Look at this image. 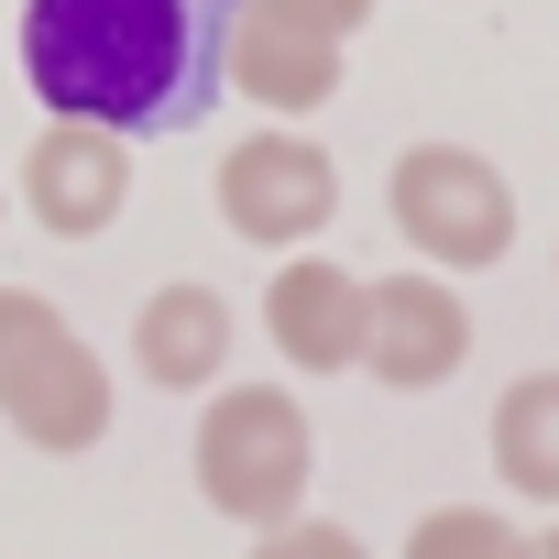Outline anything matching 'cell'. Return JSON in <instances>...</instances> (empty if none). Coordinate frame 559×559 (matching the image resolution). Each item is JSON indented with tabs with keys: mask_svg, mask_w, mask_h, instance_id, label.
<instances>
[{
	"mask_svg": "<svg viewBox=\"0 0 559 559\" xmlns=\"http://www.w3.org/2000/svg\"><path fill=\"white\" fill-rule=\"evenodd\" d=\"M230 0H23V78L56 121L176 132L219 78Z\"/></svg>",
	"mask_w": 559,
	"mask_h": 559,
	"instance_id": "1",
	"label": "cell"
},
{
	"mask_svg": "<svg viewBox=\"0 0 559 559\" xmlns=\"http://www.w3.org/2000/svg\"><path fill=\"white\" fill-rule=\"evenodd\" d=\"M308 472H319V439H308L297 395H274V384H219L209 395V417H198V493L230 526L308 515Z\"/></svg>",
	"mask_w": 559,
	"mask_h": 559,
	"instance_id": "2",
	"label": "cell"
},
{
	"mask_svg": "<svg viewBox=\"0 0 559 559\" xmlns=\"http://www.w3.org/2000/svg\"><path fill=\"white\" fill-rule=\"evenodd\" d=\"M384 209L439 274H483V263L515 252V187L472 143H406L395 176H384Z\"/></svg>",
	"mask_w": 559,
	"mask_h": 559,
	"instance_id": "3",
	"label": "cell"
},
{
	"mask_svg": "<svg viewBox=\"0 0 559 559\" xmlns=\"http://www.w3.org/2000/svg\"><path fill=\"white\" fill-rule=\"evenodd\" d=\"M219 219L263 252H297L308 230L341 219V165L308 143V132H241L219 154Z\"/></svg>",
	"mask_w": 559,
	"mask_h": 559,
	"instance_id": "4",
	"label": "cell"
},
{
	"mask_svg": "<svg viewBox=\"0 0 559 559\" xmlns=\"http://www.w3.org/2000/svg\"><path fill=\"white\" fill-rule=\"evenodd\" d=\"M472 362V308L450 297V274H384L362 286V373L395 395H428Z\"/></svg>",
	"mask_w": 559,
	"mask_h": 559,
	"instance_id": "5",
	"label": "cell"
},
{
	"mask_svg": "<svg viewBox=\"0 0 559 559\" xmlns=\"http://www.w3.org/2000/svg\"><path fill=\"white\" fill-rule=\"evenodd\" d=\"M121 198H132V154H121V132H99V121H56V132H34V154H23V209H34L56 241H99V230L121 219Z\"/></svg>",
	"mask_w": 559,
	"mask_h": 559,
	"instance_id": "6",
	"label": "cell"
},
{
	"mask_svg": "<svg viewBox=\"0 0 559 559\" xmlns=\"http://www.w3.org/2000/svg\"><path fill=\"white\" fill-rule=\"evenodd\" d=\"M219 78L263 110H330L341 99V45L308 34V23H274L252 12V0H230V23H219Z\"/></svg>",
	"mask_w": 559,
	"mask_h": 559,
	"instance_id": "7",
	"label": "cell"
},
{
	"mask_svg": "<svg viewBox=\"0 0 559 559\" xmlns=\"http://www.w3.org/2000/svg\"><path fill=\"white\" fill-rule=\"evenodd\" d=\"M263 330L297 373H352L362 362V274L330 252H297L286 274L263 286Z\"/></svg>",
	"mask_w": 559,
	"mask_h": 559,
	"instance_id": "8",
	"label": "cell"
},
{
	"mask_svg": "<svg viewBox=\"0 0 559 559\" xmlns=\"http://www.w3.org/2000/svg\"><path fill=\"white\" fill-rule=\"evenodd\" d=\"M132 362L165 395H209L219 362H230V297L219 286H154L132 308Z\"/></svg>",
	"mask_w": 559,
	"mask_h": 559,
	"instance_id": "9",
	"label": "cell"
},
{
	"mask_svg": "<svg viewBox=\"0 0 559 559\" xmlns=\"http://www.w3.org/2000/svg\"><path fill=\"white\" fill-rule=\"evenodd\" d=\"M0 417H12L34 450H99V428H110V373H99V352L67 330V341H45V362L0 395Z\"/></svg>",
	"mask_w": 559,
	"mask_h": 559,
	"instance_id": "10",
	"label": "cell"
},
{
	"mask_svg": "<svg viewBox=\"0 0 559 559\" xmlns=\"http://www.w3.org/2000/svg\"><path fill=\"white\" fill-rule=\"evenodd\" d=\"M493 472H504V493L559 504V373L504 384V406H493Z\"/></svg>",
	"mask_w": 559,
	"mask_h": 559,
	"instance_id": "11",
	"label": "cell"
},
{
	"mask_svg": "<svg viewBox=\"0 0 559 559\" xmlns=\"http://www.w3.org/2000/svg\"><path fill=\"white\" fill-rule=\"evenodd\" d=\"M406 559H526V526L493 504H439V515H417Z\"/></svg>",
	"mask_w": 559,
	"mask_h": 559,
	"instance_id": "12",
	"label": "cell"
},
{
	"mask_svg": "<svg viewBox=\"0 0 559 559\" xmlns=\"http://www.w3.org/2000/svg\"><path fill=\"white\" fill-rule=\"evenodd\" d=\"M45 341H67V319H56L34 286H0V395H12V384L45 362Z\"/></svg>",
	"mask_w": 559,
	"mask_h": 559,
	"instance_id": "13",
	"label": "cell"
},
{
	"mask_svg": "<svg viewBox=\"0 0 559 559\" xmlns=\"http://www.w3.org/2000/svg\"><path fill=\"white\" fill-rule=\"evenodd\" d=\"M252 559H373L352 526H330V515H286V526H263V548Z\"/></svg>",
	"mask_w": 559,
	"mask_h": 559,
	"instance_id": "14",
	"label": "cell"
},
{
	"mask_svg": "<svg viewBox=\"0 0 559 559\" xmlns=\"http://www.w3.org/2000/svg\"><path fill=\"white\" fill-rule=\"evenodd\" d=\"M252 12H274V23H308V34H330V45H352V34L373 23V0H252Z\"/></svg>",
	"mask_w": 559,
	"mask_h": 559,
	"instance_id": "15",
	"label": "cell"
},
{
	"mask_svg": "<svg viewBox=\"0 0 559 559\" xmlns=\"http://www.w3.org/2000/svg\"><path fill=\"white\" fill-rule=\"evenodd\" d=\"M526 559H559V526H548V537H526Z\"/></svg>",
	"mask_w": 559,
	"mask_h": 559,
	"instance_id": "16",
	"label": "cell"
}]
</instances>
